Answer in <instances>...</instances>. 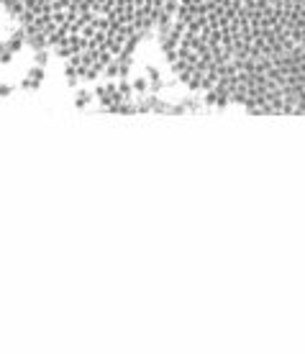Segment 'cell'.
I'll return each instance as SVG.
<instances>
[{
	"label": "cell",
	"instance_id": "obj_1",
	"mask_svg": "<svg viewBox=\"0 0 305 354\" xmlns=\"http://www.w3.org/2000/svg\"><path fill=\"white\" fill-rule=\"evenodd\" d=\"M179 0H8L36 44L72 75L98 77L128 59L154 26H167Z\"/></svg>",
	"mask_w": 305,
	"mask_h": 354
}]
</instances>
